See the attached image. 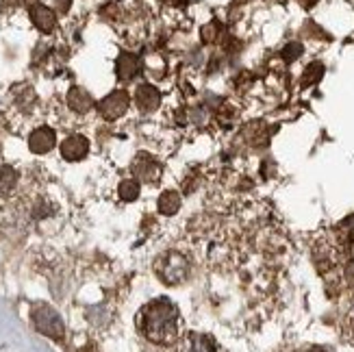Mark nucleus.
Masks as SVG:
<instances>
[{
	"mask_svg": "<svg viewBox=\"0 0 354 352\" xmlns=\"http://www.w3.org/2000/svg\"><path fill=\"white\" fill-rule=\"evenodd\" d=\"M140 331L146 340L159 346H167L178 337V309L172 300L157 298L142 309Z\"/></svg>",
	"mask_w": 354,
	"mask_h": 352,
	"instance_id": "f257e3e1",
	"label": "nucleus"
},
{
	"mask_svg": "<svg viewBox=\"0 0 354 352\" xmlns=\"http://www.w3.org/2000/svg\"><path fill=\"white\" fill-rule=\"evenodd\" d=\"M155 272L165 285H180L189 274V261L183 252L170 250L157 259Z\"/></svg>",
	"mask_w": 354,
	"mask_h": 352,
	"instance_id": "f03ea898",
	"label": "nucleus"
},
{
	"mask_svg": "<svg viewBox=\"0 0 354 352\" xmlns=\"http://www.w3.org/2000/svg\"><path fill=\"white\" fill-rule=\"evenodd\" d=\"M30 319H33L35 328L46 335V337H50L55 342H61L66 335V326H64V319L59 317V313L48 307V304H35L33 311H30Z\"/></svg>",
	"mask_w": 354,
	"mask_h": 352,
	"instance_id": "7ed1b4c3",
	"label": "nucleus"
},
{
	"mask_svg": "<svg viewBox=\"0 0 354 352\" xmlns=\"http://www.w3.org/2000/svg\"><path fill=\"white\" fill-rule=\"evenodd\" d=\"M129 104H131V96L127 94V91L115 89L109 96H104L96 106H98V113L104 120H118L129 111Z\"/></svg>",
	"mask_w": 354,
	"mask_h": 352,
	"instance_id": "20e7f679",
	"label": "nucleus"
},
{
	"mask_svg": "<svg viewBox=\"0 0 354 352\" xmlns=\"http://www.w3.org/2000/svg\"><path fill=\"white\" fill-rule=\"evenodd\" d=\"M133 172L137 176V180H144V183H157L163 174V167L152 159L150 155H142L135 159L133 163Z\"/></svg>",
	"mask_w": 354,
	"mask_h": 352,
	"instance_id": "39448f33",
	"label": "nucleus"
},
{
	"mask_svg": "<svg viewBox=\"0 0 354 352\" xmlns=\"http://www.w3.org/2000/svg\"><path fill=\"white\" fill-rule=\"evenodd\" d=\"M135 104L140 106V111L144 113H152L159 109L161 104V94L155 85L150 83H142L140 87L135 89Z\"/></svg>",
	"mask_w": 354,
	"mask_h": 352,
	"instance_id": "423d86ee",
	"label": "nucleus"
},
{
	"mask_svg": "<svg viewBox=\"0 0 354 352\" xmlns=\"http://www.w3.org/2000/svg\"><path fill=\"white\" fill-rule=\"evenodd\" d=\"M142 72V61L133 53H120L118 61H115V74L122 83L133 81L137 74Z\"/></svg>",
	"mask_w": 354,
	"mask_h": 352,
	"instance_id": "0eeeda50",
	"label": "nucleus"
},
{
	"mask_svg": "<svg viewBox=\"0 0 354 352\" xmlns=\"http://www.w3.org/2000/svg\"><path fill=\"white\" fill-rule=\"evenodd\" d=\"M57 144V135L53 129L48 127H41V129H35L28 137V148L35 152V155H46V152H50Z\"/></svg>",
	"mask_w": 354,
	"mask_h": 352,
	"instance_id": "6e6552de",
	"label": "nucleus"
},
{
	"mask_svg": "<svg viewBox=\"0 0 354 352\" xmlns=\"http://www.w3.org/2000/svg\"><path fill=\"white\" fill-rule=\"evenodd\" d=\"M178 352H218V346H215L211 335L189 333V335H185V340L180 342Z\"/></svg>",
	"mask_w": 354,
	"mask_h": 352,
	"instance_id": "1a4fd4ad",
	"label": "nucleus"
},
{
	"mask_svg": "<svg viewBox=\"0 0 354 352\" xmlns=\"http://www.w3.org/2000/svg\"><path fill=\"white\" fill-rule=\"evenodd\" d=\"M28 15H30V22H33L41 33H53L55 26H57V15L53 9H48L46 5H30L28 9Z\"/></svg>",
	"mask_w": 354,
	"mask_h": 352,
	"instance_id": "9d476101",
	"label": "nucleus"
},
{
	"mask_svg": "<svg viewBox=\"0 0 354 352\" xmlns=\"http://www.w3.org/2000/svg\"><path fill=\"white\" fill-rule=\"evenodd\" d=\"M89 150V142L83 135H70L68 140L61 144V157L66 161H81Z\"/></svg>",
	"mask_w": 354,
	"mask_h": 352,
	"instance_id": "9b49d317",
	"label": "nucleus"
},
{
	"mask_svg": "<svg viewBox=\"0 0 354 352\" xmlns=\"http://www.w3.org/2000/svg\"><path fill=\"white\" fill-rule=\"evenodd\" d=\"M68 106L76 113H87V111H91V106H94V98H91L87 89L72 87L68 91Z\"/></svg>",
	"mask_w": 354,
	"mask_h": 352,
	"instance_id": "f8f14e48",
	"label": "nucleus"
},
{
	"mask_svg": "<svg viewBox=\"0 0 354 352\" xmlns=\"http://www.w3.org/2000/svg\"><path fill=\"white\" fill-rule=\"evenodd\" d=\"M180 209V194L174 189H167L159 196V211L163 216H174V213Z\"/></svg>",
	"mask_w": 354,
	"mask_h": 352,
	"instance_id": "ddd939ff",
	"label": "nucleus"
},
{
	"mask_svg": "<svg viewBox=\"0 0 354 352\" xmlns=\"http://www.w3.org/2000/svg\"><path fill=\"white\" fill-rule=\"evenodd\" d=\"M18 185V172L11 165H0V196H7Z\"/></svg>",
	"mask_w": 354,
	"mask_h": 352,
	"instance_id": "4468645a",
	"label": "nucleus"
},
{
	"mask_svg": "<svg viewBox=\"0 0 354 352\" xmlns=\"http://www.w3.org/2000/svg\"><path fill=\"white\" fill-rule=\"evenodd\" d=\"M118 194L120 198L124 203H133L140 198V180H135V178H127V180H122L120 183V187H118Z\"/></svg>",
	"mask_w": 354,
	"mask_h": 352,
	"instance_id": "2eb2a0df",
	"label": "nucleus"
},
{
	"mask_svg": "<svg viewBox=\"0 0 354 352\" xmlns=\"http://www.w3.org/2000/svg\"><path fill=\"white\" fill-rule=\"evenodd\" d=\"M326 68L324 64H319V61H313V64L306 66L304 70V76H302V85H315L322 81V76H324Z\"/></svg>",
	"mask_w": 354,
	"mask_h": 352,
	"instance_id": "dca6fc26",
	"label": "nucleus"
},
{
	"mask_svg": "<svg viewBox=\"0 0 354 352\" xmlns=\"http://www.w3.org/2000/svg\"><path fill=\"white\" fill-rule=\"evenodd\" d=\"M220 35H222V24L218 20H213L200 28V39H203V44H215L220 39Z\"/></svg>",
	"mask_w": 354,
	"mask_h": 352,
	"instance_id": "f3484780",
	"label": "nucleus"
},
{
	"mask_svg": "<svg viewBox=\"0 0 354 352\" xmlns=\"http://www.w3.org/2000/svg\"><path fill=\"white\" fill-rule=\"evenodd\" d=\"M302 53H304V46L300 41H289L281 50V57H283V61H287V64H294L296 59L302 57Z\"/></svg>",
	"mask_w": 354,
	"mask_h": 352,
	"instance_id": "a211bd4d",
	"label": "nucleus"
},
{
	"mask_svg": "<svg viewBox=\"0 0 354 352\" xmlns=\"http://www.w3.org/2000/svg\"><path fill=\"white\" fill-rule=\"evenodd\" d=\"M346 340L354 346V315L346 322Z\"/></svg>",
	"mask_w": 354,
	"mask_h": 352,
	"instance_id": "6ab92c4d",
	"label": "nucleus"
},
{
	"mask_svg": "<svg viewBox=\"0 0 354 352\" xmlns=\"http://www.w3.org/2000/svg\"><path fill=\"white\" fill-rule=\"evenodd\" d=\"M55 5L61 13H68L70 11V5H72V0H55Z\"/></svg>",
	"mask_w": 354,
	"mask_h": 352,
	"instance_id": "aec40b11",
	"label": "nucleus"
},
{
	"mask_svg": "<svg viewBox=\"0 0 354 352\" xmlns=\"http://www.w3.org/2000/svg\"><path fill=\"white\" fill-rule=\"evenodd\" d=\"M300 352H330V350L324 346H309V348H302Z\"/></svg>",
	"mask_w": 354,
	"mask_h": 352,
	"instance_id": "412c9836",
	"label": "nucleus"
},
{
	"mask_svg": "<svg viewBox=\"0 0 354 352\" xmlns=\"http://www.w3.org/2000/svg\"><path fill=\"white\" fill-rule=\"evenodd\" d=\"M302 3H304V7H313L317 0H302Z\"/></svg>",
	"mask_w": 354,
	"mask_h": 352,
	"instance_id": "4be33fe9",
	"label": "nucleus"
}]
</instances>
